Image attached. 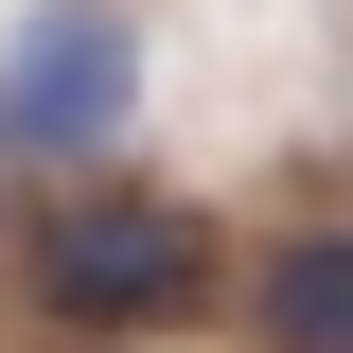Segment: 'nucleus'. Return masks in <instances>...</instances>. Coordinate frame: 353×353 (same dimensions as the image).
Instances as JSON below:
<instances>
[{"mask_svg":"<svg viewBox=\"0 0 353 353\" xmlns=\"http://www.w3.org/2000/svg\"><path fill=\"white\" fill-rule=\"evenodd\" d=\"M124 106H141V18L53 0V18H18V36H0V141L88 159V141H124Z\"/></svg>","mask_w":353,"mask_h":353,"instance_id":"f03ea898","label":"nucleus"},{"mask_svg":"<svg viewBox=\"0 0 353 353\" xmlns=\"http://www.w3.org/2000/svg\"><path fill=\"white\" fill-rule=\"evenodd\" d=\"M265 353H353V230H301V248H265Z\"/></svg>","mask_w":353,"mask_h":353,"instance_id":"7ed1b4c3","label":"nucleus"},{"mask_svg":"<svg viewBox=\"0 0 353 353\" xmlns=\"http://www.w3.org/2000/svg\"><path fill=\"white\" fill-rule=\"evenodd\" d=\"M36 301L71 336H141V318H194L212 301V230L176 212V194H71L36 248Z\"/></svg>","mask_w":353,"mask_h":353,"instance_id":"f257e3e1","label":"nucleus"}]
</instances>
